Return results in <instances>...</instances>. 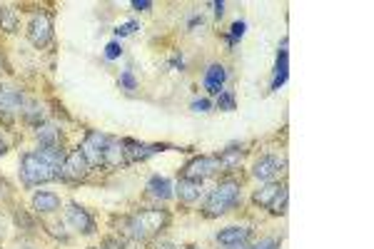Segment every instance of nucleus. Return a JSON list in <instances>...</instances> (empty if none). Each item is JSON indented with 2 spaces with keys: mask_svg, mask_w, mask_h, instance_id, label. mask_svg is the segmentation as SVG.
Segmentation results:
<instances>
[{
  "mask_svg": "<svg viewBox=\"0 0 374 249\" xmlns=\"http://www.w3.org/2000/svg\"><path fill=\"white\" fill-rule=\"evenodd\" d=\"M147 192L153 194V197H158V200H170V197H173V185H170L165 177L155 174V177H150V182H147Z\"/></svg>",
  "mask_w": 374,
  "mask_h": 249,
  "instance_id": "18",
  "label": "nucleus"
},
{
  "mask_svg": "<svg viewBox=\"0 0 374 249\" xmlns=\"http://www.w3.org/2000/svg\"><path fill=\"white\" fill-rule=\"evenodd\" d=\"M210 107H212V103L205 100V97H202V100H195V103H192V110H197V112H208Z\"/></svg>",
  "mask_w": 374,
  "mask_h": 249,
  "instance_id": "30",
  "label": "nucleus"
},
{
  "mask_svg": "<svg viewBox=\"0 0 374 249\" xmlns=\"http://www.w3.org/2000/svg\"><path fill=\"white\" fill-rule=\"evenodd\" d=\"M35 137L42 147H60V130L53 127V124H38Z\"/></svg>",
  "mask_w": 374,
  "mask_h": 249,
  "instance_id": "17",
  "label": "nucleus"
},
{
  "mask_svg": "<svg viewBox=\"0 0 374 249\" xmlns=\"http://www.w3.org/2000/svg\"><path fill=\"white\" fill-rule=\"evenodd\" d=\"M18 23H21V18H18V13H15L13 8H8V5L0 8V30L15 33V30H18Z\"/></svg>",
  "mask_w": 374,
  "mask_h": 249,
  "instance_id": "21",
  "label": "nucleus"
},
{
  "mask_svg": "<svg viewBox=\"0 0 374 249\" xmlns=\"http://www.w3.org/2000/svg\"><path fill=\"white\" fill-rule=\"evenodd\" d=\"M284 207H287V187L277 194V200L270 205V212L272 215H284Z\"/></svg>",
  "mask_w": 374,
  "mask_h": 249,
  "instance_id": "23",
  "label": "nucleus"
},
{
  "mask_svg": "<svg viewBox=\"0 0 374 249\" xmlns=\"http://www.w3.org/2000/svg\"><path fill=\"white\" fill-rule=\"evenodd\" d=\"M287 80V40H282L277 55V70H275V80H272V90H279V85H284Z\"/></svg>",
  "mask_w": 374,
  "mask_h": 249,
  "instance_id": "20",
  "label": "nucleus"
},
{
  "mask_svg": "<svg viewBox=\"0 0 374 249\" xmlns=\"http://www.w3.org/2000/svg\"><path fill=\"white\" fill-rule=\"evenodd\" d=\"M212 5H215V15H217V18H222V15H225V3H212Z\"/></svg>",
  "mask_w": 374,
  "mask_h": 249,
  "instance_id": "33",
  "label": "nucleus"
},
{
  "mask_svg": "<svg viewBox=\"0 0 374 249\" xmlns=\"http://www.w3.org/2000/svg\"><path fill=\"white\" fill-rule=\"evenodd\" d=\"M249 249H279V242L277 239H262V242H257L255 247Z\"/></svg>",
  "mask_w": 374,
  "mask_h": 249,
  "instance_id": "29",
  "label": "nucleus"
},
{
  "mask_svg": "<svg viewBox=\"0 0 374 249\" xmlns=\"http://www.w3.org/2000/svg\"><path fill=\"white\" fill-rule=\"evenodd\" d=\"M175 192H177L180 202H185V205H192V202L200 200V194H202V182H197V180H187V177H180V180H177V187H175Z\"/></svg>",
  "mask_w": 374,
  "mask_h": 249,
  "instance_id": "13",
  "label": "nucleus"
},
{
  "mask_svg": "<svg viewBox=\"0 0 374 249\" xmlns=\"http://www.w3.org/2000/svg\"><path fill=\"white\" fill-rule=\"evenodd\" d=\"M68 224L73 229H77L80 235H95V220L88 215V209L70 205L68 207Z\"/></svg>",
  "mask_w": 374,
  "mask_h": 249,
  "instance_id": "11",
  "label": "nucleus"
},
{
  "mask_svg": "<svg viewBox=\"0 0 374 249\" xmlns=\"http://www.w3.org/2000/svg\"><path fill=\"white\" fill-rule=\"evenodd\" d=\"M217 170H222V167H220V159L202 155V157H195L192 162H187L185 170H182V177H187V180L202 182V180H208V177H212V174L217 172Z\"/></svg>",
  "mask_w": 374,
  "mask_h": 249,
  "instance_id": "7",
  "label": "nucleus"
},
{
  "mask_svg": "<svg viewBox=\"0 0 374 249\" xmlns=\"http://www.w3.org/2000/svg\"><path fill=\"white\" fill-rule=\"evenodd\" d=\"M105 247H110V249H125L123 242H118V239H105Z\"/></svg>",
  "mask_w": 374,
  "mask_h": 249,
  "instance_id": "32",
  "label": "nucleus"
},
{
  "mask_svg": "<svg viewBox=\"0 0 374 249\" xmlns=\"http://www.w3.org/2000/svg\"><path fill=\"white\" fill-rule=\"evenodd\" d=\"M5 153H8V142H5V137L0 135V157H3Z\"/></svg>",
  "mask_w": 374,
  "mask_h": 249,
  "instance_id": "34",
  "label": "nucleus"
},
{
  "mask_svg": "<svg viewBox=\"0 0 374 249\" xmlns=\"http://www.w3.org/2000/svg\"><path fill=\"white\" fill-rule=\"evenodd\" d=\"M135 28H138V23H125V25H118V28H115V35H118V38H125V35H130Z\"/></svg>",
  "mask_w": 374,
  "mask_h": 249,
  "instance_id": "27",
  "label": "nucleus"
},
{
  "mask_svg": "<svg viewBox=\"0 0 374 249\" xmlns=\"http://www.w3.org/2000/svg\"><path fill=\"white\" fill-rule=\"evenodd\" d=\"M162 249H173V247H162Z\"/></svg>",
  "mask_w": 374,
  "mask_h": 249,
  "instance_id": "36",
  "label": "nucleus"
},
{
  "mask_svg": "<svg viewBox=\"0 0 374 249\" xmlns=\"http://www.w3.org/2000/svg\"><path fill=\"white\" fill-rule=\"evenodd\" d=\"M15 222H18V224H23V227H28V229L35 227L33 220H30V217L25 215V212H15Z\"/></svg>",
  "mask_w": 374,
  "mask_h": 249,
  "instance_id": "28",
  "label": "nucleus"
},
{
  "mask_svg": "<svg viewBox=\"0 0 374 249\" xmlns=\"http://www.w3.org/2000/svg\"><path fill=\"white\" fill-rule=\"evenodd\" d=\"M225 80H227V70H225V65L215 62V65H210V68L205 70L202 85H205V90H208L210 95H220L222 88H225Z\"/></svg>",
  "mask_w": 374,
  "mask_h": 249,
  "instance_id": "12",
  "label": "nucleus"
},
{
  "mask_svg": "<svg viewBox=\"0 0 374 249\" xmlns=\"http://www.w3.org/2000/svg\"><path fill=\"white\" fill-rule=\"evenodd\" d=\"M28 38L35 48H45L53 38V15L38 13L28 25Z\"/></svg>",
  "mask_w": 374,
  "mask_h": 249,
  "instance_id": "8",
  "label": "nucleus"
},
{
  "mask_svg": "<svg viewBox=\"0 0 374 249\" xmlns=\"http://www.w3.org/2000/svg\"><path fill=\"white\" fill-rule=\"evenodd\" d=\"M217 107H220V110H225V112H232V110H235V95H232V92L222 90L220 95H217Z\"/></svg>",
  "mask_w": 374,
  "mask_h": 249,
  "instance_id": "22",
  "label": "nucleus"
},
{
  "mask_svg": "<svg viewBox=\"0 0 374 249\" xmlns=\"http://www.w3.org/2000/svg\"><path fill=\"white\" fill-rule=\"evenodd\" d=\"M284 170V159L282 157H275V155H264L255 162L252 167V174L257 180L262 182H275L279 177V172Z\"/></svg>",
  "mask_w": 374,
  "mask_h": 249,
  "instance_id": "10",
  "label": "nucleus"
},
{
  "mask_svg": "<svg viewBox=\"0 0 374 249\" xmlns=\"http://www.w3.org/2000/svg\"><path fill=\"white\" fill-rule=\"evenodd\" d=\"M284 189V185H279V182H267L264 187H260L255 194H252V202H255L257 207H264L270 209V205L275 200H277V194Z\"/></svg>",
  "mask_w": 374,
  "mask_h": 249,
  "instance_id": "14",
  "label": "nucleus"
},
{
  "mask_svg": "<svg viewBox=\"0 0 374 249\" xmlns=\"http://www.w3.org/2000/svg\"><path fill=\"white\" fill-rule=\"evenodd\" d=\"M242 35H245V23H242V21H237L235 25H232V28H229L227 42H229V45H235V42L240 40V38H242Z\"/></svg>",
  "mask_w": 374,
  "mask_h": 249,
  "instance_id": "24",
  "label": "nucleus"
},
{
  "mask_svg": "<svg viewBox=\"0 0 374 249\" xmlns=\"http://www.w3.org/2000/svg\"><path fill=\"white\" fill-rule=\"evenodd\" d=\"M21 174L28 185H42V182L55 180L58 170L55 167H50L48 162H42L35 153H28V155H23V159H21Z\"/></svg>",
  "mask_w": 374,
  "mask_h": 249,
  "instance_id": "3",
  "label": "nucleus"
},
{
  "mask_svg": "<svg viewBox=\"0 0 374 249\" xmlns=\"http://www.w3.org/2000/svg\"><path fill=\"white\" fill-rule=\"evenodd\" d=\"M217 159H220L222 170L232 172V170H237V167H240V162L245 159V150H242V147H227L225 153L217 155Z\"/></svg>",
  "mask_w": 374,
  "mask_h": 249,
  "instance_id": "16",
  "label": "nucleus"
},
{
  "mask_svg": "<svg viewBox=\"0 0 374 249\" xmlns=\"http://www.w3.org/2000/svg\"><path fill=\"white\" fill-rule=\"evenodd\" d=\"M252 237V229L249 227H225L217 232V244L222 249H245Z\"/></svg>",
  "mask_w": 374,
  "mask_h": 249,
  "instance_id": "9",
  "label": "nucleus"
},
{
  "mask_svg": "<svg viewBox=\"0 0 374 249\" xmlns=\"http://www.w3.org/2000/svg\"><path fill=\"white\" fill-rule=\"evenodd\" d=\"M120 55H123L120 42H108V48H105V57H108V60H118Z\"/></svg>",
  "mask_w": 374,
  "mask_h": 249,
  "instance_id": "25",
  "label": "nucleus"
},
{
  "mask_svg": "<svg viewBox=\"0 0 374 249\" xmlns=\"http://www.w3.org/2000/svg\"><path fill=\"white\" fill-rule=\"evenodd\" d=\"M185 249H197V247H185Z\"/></svg>",
  "mask_w": 374,
  "mask_h": 249,
  "instance_id": "35",
  "label": "nucleus"
},
{
  "mask_svg": "<svg viewBox=\"0 0 374 249\" xmlns=\"http://www.w3.org/2000/svg\"><path fill=\"white\" fill-rule=\"evenodd\" d=\"M242 200V189H240V182L237 180H225L208 194V200L202 205V215L205 217H220L229 209H235Z\"/></svg>",
  "mask_w": 374,
  "mask_h": 249,
  "instance_id": "1",
  "label": "nucleus"
},
{
  "mask_svg": "<svg viewBox=\"0 0 374 249\" xmlns=\"http://www.w3.org/2000/svg\"><path fill=\"white\" fill-rule=\"evenodd\" d=\"M35 155L42 159V162H48L50 167H55L58 172H60V167H62V162H65V153H62L60 147H38L35 150Z\"/></svg>",
  "mask_w": 374,
  "mask_h": 249,
  "instance_id": "19",
  "label": "nucleus"
},
{
  "mask_svg": "<svg viewBox=\"0 0 374 249\" xmlns=\"http://www.w3.org/2000/svg\"><path fill=\"white\" fill-rule=\"evenodd\" d=\"M132 8H138V10H147V8H153V3H150V0H135Z\"/></svg>",
  "mask_w": 374,
  "mask_h": 249,
  "instance_id": "31",
  "label": "nucleus"
},
{
  "mask_svg": "<svg viewBox=\"0 0 374 249\" xmlns=\"http://www.w3.org/2000/svg\"><path fill=\"white\" fill-rule=\"evenodd\" d=\"M33 209L40 212V215H50V212H58L60 209V197L55 192H38L33 197Z\"/></svg>",
  "mask_w": 374,
  "mask_h": 249,
  "instance_id": "15",
  "label": "nucleus"
},
{
  "mask_svg": "<svg viewBox=\"0 0 374 249\" xmlns=\"http://www.w3.org/2000/svg\"><path fill=\"white\" fill-rule=\"evenodd\" d=\"M25 107V97L18 88H10V85H0V120L5 124H10L15 120L18 112H23Z\"/></svg>",
  "mask_w": 374,
  "mask_h": 249,
  "instance_id": "4",
  "label": "nucleus"
},
{
  "mask_svg": "<svg viewBox=\"0 0 374 249\" xmlns=\"http://www.w3.org/2000/svg\"><path fill=\"white\" fill-rule=\"evenodd\" d=\"M112 142V137L103 135V132H88V137H85L83 147H80V153L85 155L88 159V165H105V153H108V145Z\"/></svg>",
  "mask_w": 374,
  "mask_h": 249,
  "instance_id": "5",
  "label": "nucleus"
},
{
  "mask_svg": "<svg viewBox=\"0 0 374 249\" xmlns=\"http://www.w3.org/2000/svg\"><path fill=\"white\" fill-rule=\"evenodd\" d=\"M170 224V215L167 209H140L138 215H132L125 220V232L135 239H142L147 235H158Z\"/></svg>",
  "mask_w": 374,
  "mask_h": 249,
  "instance_id": "2",
  "label": "nucleus"
},
{
  "mask_svg": "<svg viewBox=\"0 0 374 249\" xmlns=\"http://www.w3.org/2000/svg\"><path fill=\"white\" fill-rule=\"evenodd\" d=\"M88 172H90V165H88L85 155L80 150H73L70 155H65V162H62L58 177H62V180L68 182H80L88 177Z\"/></svg>",
  "mask_w": 374,
  "mask_h": 249,
  "instance_id": "6",
  "label": "nucleus"
},
{
  "mask_svg": "<svg viewBox=\"0 0 374 249\" xmlns=\"http://www.w3.org/2000/svg\"><path fill=\"white\" fill-rule=\"evenodd\" d=\"M120 83H123L125 88H127V90H135V88H138V80H135V77H132V73H130V70H125L123 75H120Z\"/></svg>",
  "mask_w": 374,
  "mask_h": 249,
  "instance_id": "26",
  "label": "nucleus"
}]
</instances>
